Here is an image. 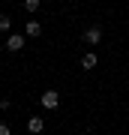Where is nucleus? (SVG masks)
I'll list each match as a JSON object with an SVG mask.
<instances>
[{
	"label": "nucleus",
	"mask_w": 129,
	"mask_h": 135,
	"mask_svg": "<svg viewBox=\"0 0 129 135\" xmlns=\"http://www.w3.org/2000/svg\"><path fill=\"white\" fill-rule=\"evenodd\" d=\"M39 102H42V108L51 111V108H57V105H60V93H57V90H45Z\"/></svg>",
	"instance_id": "obj_2"
},
{
	"label": "nucleus",
	"mask_w": 129,
	"mask_h": 135,
	"mask_svg": "<svg viewBox=\"0 0 129 135\" xmlns=\"http://www.w3.org/2000/svg\"><path fill=\"white\" fill-rule=\"evenodd\" d=\"M45 129V120H42V117H39V114H33V117H30V120H27V132H42Z\"/></svg>",
	"instance_id": "obj_5"
},
{
	"label": "nucleus",
	"mask_w": 129,
	"mask_h": 135,
	"mask_svg": "<svg viewBox=\"0 0 129 135\" xmlns=\"http://www.w3.org/2000/svg\"><path fill=\"white\" fill-rule=\"evenodd\" d=\"M24 9H27V12H39V9H42V0H24Z\"/></svg>",
	"instance_id": "obj_7"
},
{
	"label": "nucleus",
	"mask_w": 129,
	"mask_h": 135,
	"mask_svg": "<svg viewBox=\"0 0 129 135\" xmlns=\"http://www.w3.org/2000/svg\"><path fill=\"white\" fill-rule=\"evenodd\" d=\"M96 63H99V57H96L93 51H87L84 57H81V69H87V72H90V69H96Z\"/></svg>",
	"instance_id": "obj_6"
},
{
	"label": "nucleus",
	"mask_w": 129,
	"mask_h": 135,
	"mask_svg": "<svg viewBox=\"0 0 129 135\" xmlns=\"http://www.w3.org/2000/svg\"><path fill=\"white\" fill-rule=\"evenodd\" d=\"M81 42H87V45H99V42H102V27H99V24H90V27L84 30Z\"/></svg>",
	"instance_id": "obj_1"
},
{
	"label": "nucleus",
	"mask_w": 129,
	"mask_h": 135,
	"mask_svg": "<svg viewBox=\"0 0 129 135\" xmlns=\"http://www.w3.org/2000/svg\"><path fill=\"white\" fill-rule=\"evenodd\" d=\"M9 27H12V18H9V15H3V12H0V33H6Z\"/></svg>",
	"instance_id": "obj_8"
},
{
	"label": "nucleus",
	"mask_w": 129,
	"mask_h": 135,
	"mask_svg": "<svg viewBox=\"0 0 129 135\" xmlns=\"http://www.w3.org/2000/svg\"><path fill=\"white\" fill-rule=\"evenodd\" d=\"M24 33H27L30 39H36V36H42V24H39L36 18H30L27 24H24Z\"/></svg>",
	"instance_id": "obj_4"
},
{
	"label": "nucleus",
	"mask_w": 129,
	"mask_h": 135,
	"mask_svg": "<svg viewBox=\"0 0 129 135\" xmlns=\"http://www.w3.org/2000/svg\"><path fill=\"white\" fill-rule=\"evenodd\" d=\"M0 135H9V123H3V120H0Z\"/></svg>",
	"instance_id": "obj_9"
},
{
	"label": "nucleus",
	"mask_w": 129,
	"mask_h": 135,
	"mask_svg": "<svg viewBox=\"0 0 129 135\" xmlns=\"http://www.w3.org/2000/svg\"><path fill=\"white\" fill-rule=\"evenodd\" d=\"M24 45H27V33H9V51H21Z\"/></svg>",
	"instance_id": "obj_3"
}]
</instances>
